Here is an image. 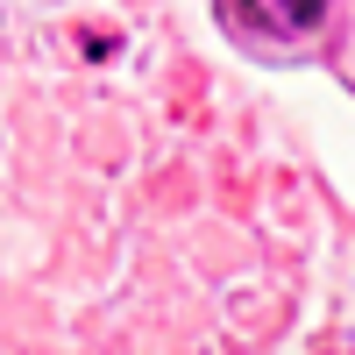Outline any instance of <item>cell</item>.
Returning <instances> with one entry per match:
<instances>
[{"mask_svg": "<svg viewBox=\"0 0 355 355\" xmlns=\"http://www.w3.org/2000/svg\"><path fill=\"white\" fill-rule=\"evenodd\" d=\"M242 15L256 28H270V36H313L320 15H327V0H242Z\"/></svg>", "mask_w": 355, "mask_h": 355, "instance_id": "6da1fadb", "label": "cell"}]
</instances>
